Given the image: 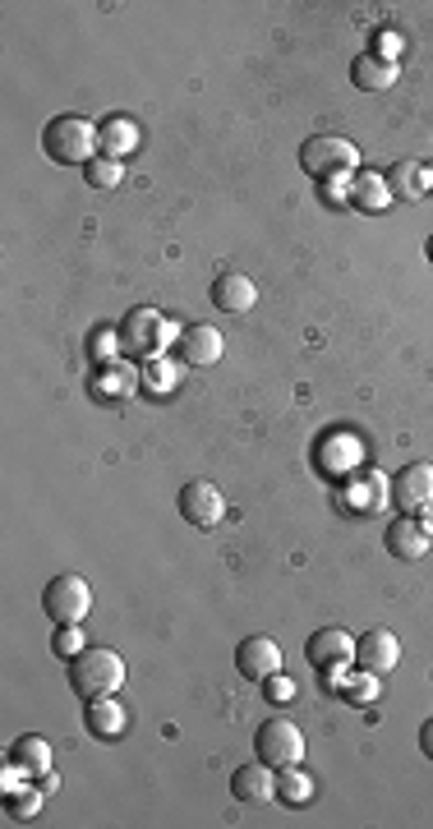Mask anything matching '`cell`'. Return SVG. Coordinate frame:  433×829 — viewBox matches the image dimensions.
Wrapping results in <instances>:
<instances>
[{
    "label": "cell",
    "mask_w": 433,
    "mask_h": 829,
    "mask_svg": "<svg viewBox=\"0 0 433 829\" xmlns=\"http://www.w3.org/2000/svg\"><path fill=\"white\" fill-rule=\"evenodd\" d=\"M42 807V788H29V779H23L14 793H6V820H33Z\"/></svg>",
    "instance_id": "26"
},
{
    "label": "cell",
    "mask_w": 433,
    "mask_h": 829,
    "mask_svg": "<svg viewBox=\"0 0 433 829\" xmlns=\"http://www.w3.org/2000/svg\"><path fill=\"white\" fill-rule=\"evenodd\" d=\"M139 387H143V369H134V365H120V359H111V365H97L93 397H101V401H125V397H134Z\"/></svg>",
    "instance_id": "14"
},
{
    "label": "cell",
    "mask_w": 433,
    "mask_h": 829,
    "mask_svg": "<svg viewBox=\"0 0 433 829\" xmlns=\"http://www.w3.org/2000/svg\"><path fill=\"white\" fill-rule=\"evenodd\" d=\"M401 51H405V37H401V33H378V37H374V56L401 65Z\"/></svg>",
    "instance_id": "30"
},
{
    "label": "cell",
    "mask_w": 433,
    "mask_h": 829,
    "mask_svg": "<svg viewBox=\"0 0 433 829\" xmlns=\"http://www.w3.org/2000/svg\"><path fill=\"white\" fill-rule=\"evenodd\" d=\"M84 180H88L93 190H120L125 185V162L101 158V152H97V158L84 166Z\"/></svg>",
    "instance_id": "25"
},
{
    "label": "cell",
    "mask_w": 433,
    "mask_h": 829,
    "mask_svg": "<svg viewBox=\"0 0 433 829\" xmlns=\"http://www.w3.org/2000/svg\"><path fill=\"white\" fill-rule=\"evenodd\" d=\"M10 761L29 774V779H42V774L51 769V742L46 738H37V733H29V738H19L14 746H10Z\"/></svg>",
    "instance_id": "20"
},
{
    "label": "cell",
    "mask_w": 433,
    "mask_h": 829,
    "mask_svg": "<svg viewBox=\"0 0 433 829\" xmlns=\"http://www.w3.org/2000/svg\"><path fill=\"white\" fill-rule=\"evenodd\" d=\"M277 793H282L286 801H310L314 797V779L300 765H286V769H277Z\"/></svg>",
    "instance_id": "27"
},
{
    "label": "cell",
    "mask_w": 433,
    "mask_h": 829,
    "mask_svg": "<svg viewBox=\"0 0 433 829\" xmlns=\"http://www.w3.org/2000/svg\"><path fill=\"white\" fill-rule=\"evenodd\" d=\"M420 751L433 761V719H424V729H420Z\"/></svg>",
    "instance_id": "33"
},
{
    "label": "cell",
    "mask_w": 433,
    "mask_h": 829,
    "mask_svg": "<svg viewBox=\"0 0 433 829\" xmlns=\"http://www.w3.org/2000/svg\"><path fill=\"white\" fill-rule=\"evenodd\" d=\"M231 793H236L240 801H268V797H277V774H272V765H263V761L240 765V769L231 774Z\"/></svg>",
    "instance_id": "18"
},
{
    "label": "cell",
    "mask_w": 433,
    "mask_h": 829,
    "mask_svg": "<svg viewBox=\"0 0 433 829\" xmlns=\"http://www.w3.org/2000/svg\"><path fill=\"white\" fill-rule=\"evenodd\" d=\"M268 696H272L277 706H282V701H291V696H295V682L282 678V672H272V678H268Z\"/></svg>",
    "instance_id": "32"
},
{
    "label": "cell",
    "mask_w": 433,
    "mask_h": 829,
    "mask_svg": "<svg viewBox=\"0 0 433 829\" xmlns=\"http://www.w3.org/2000/svg\"><path fill=\"white\" fill-rule=\"evenodd\" d=\"M420 526H424V530L433 535V507H424V516H420Z\"/></svg>",
    "instance_id": "34"
},
{
    "label": "cell",
    "mask_w": 433,
    "mask_h": 829,
    "mask_svg": "<svg viewBox=\"0 0 433 829\" xmlns=\"http://www.w3.org/2000/svg\"><path fill=\"white\" fill-rule=\"evenodd\" d=\"M392 194H401V198H424L429 194V185H433V171L429 166H415V162H401L397 171H392Z\"/></svg>",
    "instance_id": "23"
},
{
    "label": "cell",
    "mask_w": 433,
    "mask_h": 829,
    "mask_svg": "<svg viewBox=\"0 0 433 829\" xmlns=\"http://www.w3.org/2000/svg\"><path fill=\"white\" fill-rule=\"evenodd\" d=\"M383 543H388V553H392L397 562H420V558L429 553L433 535H429V530L415 521V516H401V521H392V526H388Z\"/></svg>",
    "instance_id": "13"
},
{
    "label": "cell",
    "mask_w": 433,
    "mask_h": 829,
    "mask_svg": "<svg viewBox=\"0 0 433 829\" xmlns=\"http://www.w3.org/2000/svg\"><path fill=\"white\" fill-rule=\"evenodd\" d=\"M253 756L272 769H286V765H300L304 761V733L300 723L286 719V714H272L259 723V733H253Z\"/></svg>",
    "instance_id": "3"
},
{
    "label": "cell",
    "mask_w": 433,
    "mask_h": 829,
    "mask_svg": "<svg viewBox=\"0 0 433 829\" xmlns=\"http://www.w3.org/2000/svg\"><path fill=\"white\" fill-rule=\"evenodd\" d=\"M236 668L249 682H268L272 672H282V645H277L272 636H245L240 650H236Z\"/></svg>",
    "instance_id": "10"
},
{
    "label": "cell",
    "mask_w": 433,
    "mask_h": 829,
    "mask_svg": "<svg viewBox=\"0 0 433 829\" xmlns=\"http://www.w3.org/2000/svg\"><path fill=\"white\" fill-rule=\"evenodd\" d=\"M69 687L84 696V701H97V696H116L125 687V659L107 645H88L84 655L69 659Z\"/></svg>",
    "instance_id": "2"
},
{
    "label": "cell",
    "mask_w": 433,
    "mask_h": 829,
    "mask_svg": "<svg viewBox=\"0 0 433 829\" xmlns=\"http://www.w3.org/2000/svg\"><path fill=\"white\" fill-rule=\"evenodd\" d=\"M304 659H310L318 672H342L355 664V636L342 632V627H323L310 636V645H304Z\"/></svg>",
    "instance_id": "8"
},
{
    "label": "cell",
    "mask_w": 433,
    "mask_h": 829,
    "mask_svg": "<svg viewBox=\"0 0 433 829\" xmlns=\"http://www.w3.org/2000/svg\"><path fill=\"white\" fill-rule=\"evenodd\" d=\"M213 304L221 309V314H245V309L259 304V287H253L245 272H221L213 281Z\"/></svg>",
    "instance_id": "15"
},
{
    "label": "cell",
    "mask_w": 433,
    "mask_h": 829,
    "mask_svg": "<svg viewBox=\"0 0 433 829\" xmlns=\"http://www.w3.org/2000/svg\"><path fill=\"white\" fill-rule=\"evenodd\" d=\"M397 659H401V645L383 627H374V632H365L360 640H355V664H360L365 672H392Z\"/></svg>",
    "instance_id": "12"
},
{
    "label": "cell",
    "mask_w": 433,
    "mask_h": 829,
    "mask_svg": "<svg viewBox=\"0 0 433 829\" xmlns=\"http://www.w3.org/2000/svg\"><path fill=\"white\" fill-rule=\"evenodd\" d=\"M300 166L310 171L314 180H327V175H350L360 166V148L342 134H314L310 143L300 148Z\"/></svg>",
    "instance_id": "6"
},
{
    "label": "cell",
    "mask_w": 433,
    "mask_h": 829,
    "mask_svg": "<svg viewBox=\"0 0 433 829\" xmlns=\"http://www.w3.org/2000/svg\"><path fill=\"white\" fill-rule=\"evenodd\" d=\"M84 723L93 738H120L125 733V710L111 701V696H97V701H88L84 710Z\"/></svg>",
    "instance_id": "21"
},
{
    "label": "cell",
    "mask_w": 433,
    "mask_h": 829,
    "mask_svg": "<svg viewBox=\"0 0 433 829\" xmlns=\"http://www.w3.org/2000/svg\"><path fill=\"white\" fill-rule=\"evenodd\" d=\"M42 609H46V617L56 622V627L84 622L88 609H93V585H88L79 572H61V577H51L46 590H42Z\"/></svg>",
    "instance_id": "5"
},
{
    "label": "cell",
    "mask_w": 433,
    "mask_h": 829,
    "mask_svg": "<svg viewBox=\"0 0 433 829\" xmlns=\"http://www.w3.org/2000/svg\"><path fill=\"white\" fill-rule=\"evenodd\" d=\"M116 351H125V346H120V332H111V327H97V332H93V342H88V355L97 359V365H111Z\"/></svg>",
    "instance_id": "28"
},
{
    "label": "cell",
    "mask_w": 433,
    "mask_h": 829,
    "mask_svg": "<svg viewBox=\"0 0 433 829\" xmlns=\"http://www.w3.org/2000/svg\"><path fill=\"white\" fill-rule=\"evenodd\" d=\"M42 152L51 162H61V166H88L97 158V125L88 116H51L46 129H42Z\"/></svg>",
    "instance_id": "1"
},
{
    "label": "cell",
    "mask_w": 433,
    "mask_h": 829,
    "mask_svg": "<svg viewBox=\"0 0 433 829\" xmlns=\"http://www.w3.org/2000/svg\"><path fill=\"white\" fill-rule=\"evenodd\" d=\"M392 498H397L401 512H424V507H433V465H429V461L401 465L397 480H392Z\"/></svg>",
    "instance_id": "9"
},
{
    "label": "cell",
    "mask_w": 433,
    "mask_h": 829,
    "mask_svg": "<svg viewBox=\"0 0 433 829\" xmlns=\"http://www.w3.org/2000/svg\"><path fill=\"white\" fill-rule=\"evenodd\" d=\"M175 351H181V365H190V369L217 365V359H221V332L213 323H190V327H181Z\"/></svg>",
    "instance_id": "11"
},
{
    "label": "cell",
    "mask_w": 433,
    "mask_h": 829,
    "mask_svg": "<svg viewBox=\"0 0 433 829\" xmlns=\"http://www.w3.org/2000/svg\"><path fill=\"white\" fill-rule=\"evenodd\" d=\"M181 516H185L194 530H217L221 516H226L221 488H213L208 480H190V484L181 488Z\"/></svg>",
    "instance_id": "7"
},
{
    "label": "cell",
    "mask_w": 433,
    "mask_h": 829,
    "mask_svg": "<svg viewBox=\"0 0 433 829\" xmlns=\"http://www.w3.org/2000/svg\"><path fill=\"white\" fill-rule=\"evenodd\" d=\"M327 682H333V691L342 696V701H350V706H369L374 696H378V672L346 678V668H342V672H327Z\"/></svg>",
    "instance_id": "22"
},
{
    "label": "cell",
    "mask_w": 433,
    "mask_h": 829,
    "mask_svg": "<svg viewBox=\"0 0 433 829\" xmlns=\"http://www.w3.org/2000/svg\"><path fill=\"white\" fill-rule=\"evenodd\" d=\"M401 79V65L397 61H383V56H374V51H360L350 65V84L355 88H365V93H383Z\"/></svg>",
    "instance_id": "16"
},
{
    "label": "cell",
    "mask_w": 433,
    "mask_h": 829,
    "mask_svg": "<svg viewBox=\"0 0 433 829\" xmlns=\"http://www.w3.org/2000/svg\"><path fill=\"white\" fill-rule=\"evenodd\" d=\"M175 342H181V332H175V323L166 314H158V309H134V314H125V323H120V346L143 359L162 355Z\"/></svg>",
    "instance_id": "4"
},
{
    "label": "cell",
    "mask_w": 433,
    "mask_h": 829,
    "mask_svg": "<svg viewBox=\"0 0 433 829\" xmlns=\"http://www.w3.org/2000/svg\"><path fill=\"white\" fill-rule=\"evenodd\" d=\"M97 148H101V158L125 162L139 148V125L130 116H107L97 125Z\"/></svg>",
    "instance_id": "17"
},
{
    "label": "cell",
    "mask_w": 433,
    "mask_h": 829,
    "mask_svg": "<svg viewBox=\"0 0 433 829\" xmlns=\"http://www.w3.org/2000/svg\"><path fill=\"white\" fill-rule=\"evenodd\" d=\"M51 645H56V655H61V659H74V655H84V650H88V645H84V632H79V622H69V627H56V640H51Z\"/></svg>",
    "instance_id": "29"
},
{
    "label": "cell",
    "mask_w": 433,
    "mask_h": 829,
    "mask_svg": "<svg viewBox=\"0 0 433 829\" xmlns=\"http://www.w3.org/2000/svg\"><path fill=\"white\" fill-rule=\"evenodd\" d=\"M318 185L327 190V198H333V203H350V185H355V171H350V175H327V180H318Z\"/></svg>",
    "instance_id": "31"
},
{
    "label": "cell",
    "mask_w": 433,
    "mask_h": 829,
    "mask_svg": "<svg viewBox=\"0 0 433 829\" xmlns=\"http://www.w3.org/2000/svg\"><path fill=\"white\" fill-rule=\"evenodd\" d=\"M424 254H429V263H433V236H429V245H424Z\"/></svg>",
    "instance_id": "35"
},
{
    "label": "cell",
    "mask_w": 433,
    "mask_h": 829,
    "mask_svg": "<svg viewBox=\"0 0 433 829\" xmlns=\"http://www.w3.org/2000/svg\"><path fill=\"white\" fill-rule=\"evenodd\" d=\"M181 378H185V369L175 365V359H166V355L143 359V387H148V392H171Z\"/></svg>",
    "instance_id": "24"
},
{
    "label": "cell",
    "mask_w": 433,
    "mask_h": 829,
    "mask_svg": "<svg viewBox=\"0 0 433 829\" xmlns=\"http://www.w3.org/2000/svg\"><path fill=\"white\" fill-rule=\"evenodd\" d=\"M350 203L360 207V213H383L392 203V185L383 171H355V185H350Z\"/></svg>",
    "instance_id": "19"
}]
</instances>
